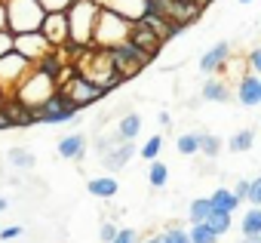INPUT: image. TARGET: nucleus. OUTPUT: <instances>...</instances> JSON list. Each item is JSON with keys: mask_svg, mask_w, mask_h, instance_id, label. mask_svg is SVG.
<instances>
[{"mask_svg": "<svg viewBox=\"0 0 261 243\" xmlns=\"http://www.w3.org/2000/svg\"><path fill=\"white\" fill-rule=\"evenodd\" d=\"M4 99H7V92H4V89H0V108H4Z\"/></svg>", "mask_w": 261, "mask_h": 243, "instance_id": "a18cd8bd", "label": "nucleus"}, {"mask_svg": "<svg viewBox=\"0 0 261 243\" xmlns=\"http://www.w3.org/2000/svg\"><path fill=\"white\" fill-rule=\"evenodd\" d=\"M133 25H136V22H129V19L120 16V13L101 10L98 25H95V40H92V43H95L98 50H111V46H117V43H126L129 34H133Z\"/></svg>", "mask_w": 261, "mask_h": 243, "instance_id": "7ed1b4c3", "label": "nucleus"}, {"mask_svg": "<svg viewBox=\"0 0 261 243\" xmlns=\"http://www.w3.org/2000/svg\"><path fill=\"white\" fill-rule=\"evenodd\" d=\"M249 200H252V206H261V176L252 182V191H249Z\"/></svg>", "mask_w": 261, "mask_h": 243, "instance_id": "e433bc0d", "label": "nucleus"}, {"mask_svg": "<svg viewBox=\"0 0 261 243\" xmlns=\"http://www.w3.org/2000/svg\"><path fill=\"white\" fill-rule=\"evenodd\" d=\"M258 243H261V237H258Z\"/></svg>", "mask_w": 261, "mask_h": 243, "instance_id": "09e8293b", "label": "nucleus"}, {"mask_svg": "<svg viewBox=\"0 0 261 243\" xmlns=\"http://www.w3.org/2000/svg\"><path fill=\"white\" fill-rule=\"evenodd\" d=\"M200 151H203L206 157H218V151H221V139L212 136V133H200Z\"/></svg>", "mask_w": 261, "mask_h": 243, "instance_id": "c85d7f7f", "label": "nucleus"}, {"mask_svg": "<svg viewBox=\"0 0 261 243\" xmlns=\"http://www.w3.org/2000/svg\"><path fill=\"white\" fill-rule=\"evenodd\" d=\"M136 240H139V234H136L133 228H120V234H117L111 243H136Z\"/></svg>", "mask_w": 261, "mask_h": 243, "instance_id": "72a5a7b5", "label": "nucleus"}, {"mask_svg": "<svg viewBox=\"0 0 261 243\" xmlns=\"http://www.w3.org/2000/svg\"><path fill=\"white\" fill-rule=\"evenodd\" d=\"M148 243H169V240H166V234H157V237H151Z\"/></svg>", "mask_w": 261, "mask_h": 243, "instance_id": "37998d69", "label": "nucleus"}, {"mask_svg": "<svg viewBox=\"0 0 261 243\" xmlns=\"http://www.w3.org/2000/svg\"><path fill=\"white\" fill-rule=\"evenodd\" d=\"M16 53V34L13 31H0V59Z\"/></svg>", "mask_w": 261, "mask_h": 243, "instance_id": "2f4dec72", "label": "nucleus"}, {"mask_svg": "<svg viewBox=\"0 0 261 243\" xmlns=\"http://www.w3.org/2000/svg\"><path fill=\"white\" fill-rule=\"evenodd\" d=\"M178 154H185V157H191V154H197L200 151V133H185V136H178Z\"/></svg>", "mask_w": 261, "mask_h": 243, "instance_id": "a878e982", "label": "nucleus"}, {"mask_svg": "<svg viewBox=\"0 0 261 243\" xmlns=\"http://www.w3.org/2000/svg\"><path fill=\"white\" fill-rule=\"evenodd\" d=\"M209 215H212V200H209V197H197V200H191V209H188L191 225H200V222H206Z\"/></svg>", "mask_w": 261, "mask_h": 243, "instance_id": "4be33fe9", "label": "nucleus"}, {"mask_svg": "<svg viewBox=\"0 0 261 243\" xmlns=\"http://www.w3.org/2000/svg\"><path fill=\"white\" fill-rule=\"evenodd\" d=\"M22 234V225H13V228H4L0 231V240H13V237H19Z\"/></svg>", "mask_w": 261, "mask_h": 243, "instance_id": "a19ab883", "label": "nucleus"}, {"mask_svg": "<svg viewBox=\"0 0 261 243\" xmlns=\"http://www.w3.org/2000/svg\"><path fill=\"white\" fill-rule=\"evenodd\" d=\"M160 148H163V136H151V139L142 145L139 154H142L145 160H157V157H160Z\"/></svg>", "mask_w": 261, "mask_h": 243, "instance_id": "c756f323", "label": "nucleus"}, {"mask_svg": "<svg viewBox=\"0 0 261 243\" xmlns=\"http://www.w3.org/2000/svg\"><path fill=\"white\" fill-rule=\"evenodd\" d=\"M203 99H206V102H227V99H230L227 80H224V77H209V80L203 83Z\"/></svg>", "mask_w": 261, "mask_h": 243, "instance_id": "a211bd4d", "label": "nucleus"}, {"mask_svg": "<svg viewBox=\"0 0 261 243\" xmlns=\"http://www.w3.org/2000/svg\"><path fill=\"white\" fill-rule=\"evenodd\" d=\"M139 130H142V117H139V114H126V117L120 120V127H117V133H120L123 142H133V139L139 136Z\"/></svg>", "mask_w": 261, "mask_h": 243, "instance_id": "b1692460", "label": "nucleus"}, {"mask_svg": "<svg viewBox=\"0 0 261 243\" xmlns=\"http://www.w3.org/2000/svg\"><path fill=\"white\" fill-rule=\"evenodd\" d=\"M240 231H243V237H261V206H252V209L243 215Z\"/></svg>", "mask_w": 261, "mask_h": 243, "instance_id": "5701e85b", "label": "nucleus"}, {"mask_svg": "<svg viewBox=\"0 0 261 243\" xmlns=\"http://www.w3.org/2000/svg\"><path fill=\"white\" fill-rule=\"evenodd\" d=\"M74 4H98V0H74Z\"/></svg>", "mask_w": 261, "mask_h": 243, "instance_id": "c03bdc74", "label": "nucleus"}, {"mask_svg": "<svg viewBox=\"0 0 261 243\" xmlns=\"http://www.w3.org/2000/svg\"><path fill=\"white\" fill-rule=\"evenodd\" d=\"M108 56H111V62H114V68L129 80V77H136L154 56H148L145 50H139L133 40H126V43H117V46H111L108 50Z\"/></svg>", "mask_w": 261, "mask_h": 243, "instance_id": "39448f33", "label": "nucleus"}, {"mask_svg": "<svg viewBox=\"0 0 261 243\" xmlns=\"http://www.w3.org/2000/svg\"><path fill=\"white\" fill-rule=\"evenodd\" d=\"M249 68H252L255 74H261V46H255V50L249 53Z\"/></svg>", "mask_w": 261, "mask_h": 243, "instance_id": "4c0bfd02", "label": "nucleus"}, {"mask_svg": "<svg viewBox=\"0 0 261 243\" xmlns=\"http://www.w3.org/2000/svg\"><path fill=\"white\" fill-rule=\"evenodd\" d=\"M4 209H7V200H0V212H4Z\"/></svg>", "mask_w": 261, "mask_h": 243, "instance_id": "49530a36", "label": "nucleus"}, {"mask_svg": "<svg viewBox=\"0 0 261 243\" xmlns=\"http://www.w3.org/2000/svg\"><path fill=\"white\" fill-rule=\"evenodd\" d=\"M83 151H86V136H83V133L65 136V139L59 142V157H65V160H80Z\"/></svg>", "mask_w": 261, "mask_h": 243, "instance_id": "f3484780", "label": "nucleus"}, {"mask_svg": "<svg viewBox=\"0 0 261 243\" xmlns=\"http://www.w3.org/2000/svg\"><path fill=\"white\" fill-rule=\"evenodd\" d=\"M77 105L74 102H68L62 92H53L43 105H37L34 108V124L40 120V124H65V120H74L77 117Z\"/></svg>", "mask_w": 261, "mask_h": 243, "instance_id": "423d86ee", "label": "nucleus"}, {"mask_svg": "<svg viewBox=\"0 0 261 243\" xmlns=\"http://www.w3.org/2000/svg\"><path fill=\"white\" fill-rule=\"evenodd\" d=\"M191 240L194 243H218V234L206 222H200V225H191Z\"/></svg>", "mask_w": 261, "mask_h": 243, "instance_id": "bb28decb", "label": "nucleus"}, {"mask_svg": "<svg viewBox=\"0 0 261 243\" xmlns=\"http://www.w3.org/2000/svg\"><path fill=\"white\" fill-rule=\"evenodd\" d=\"M40 4L46 7V13H56V10H68L74 0H40Z\"/></svg>", "mask_w": 261, "mask_h": 243, "instance_id": "f704fd0d", "label": "nucleus"}, {"mask_svg": "<svg viewBox=\"0 0 261 243\" xmlns=\"http://www.w3.org/2000/svg\"><path fill=\"white\" fill-rule=\"evenodd\" d=\"M98 7L111 10V13H120L129 22H139V19L148 16V0H98Z\"/></svg>", "mask_w": 261, "mask_h": 243, "instance_id": "9b49d317", "label": "nucleus"}, {"mask_svg": "<svg viewBox=\"0 0 261 243\" xmlns=\"http://www.w3.org/2000/svg\"><path fill=\"white\" fill-rule=\"evenodd\" d=\"M237 4H255V0H237Z\"/></svg>", "mask_w": 261, "mask_h": 243, "instance_id": "de8ad7c7", "label": "nucleus"}, {"mask_svg": "<svg viewBox=\"0 0 261 243\" xmlns=\"http://www.w3.org/2000/svg\"><path fill=\"white\" fill-rule=\"evenodd\" d=\"M249 191H252V182H249V179H240V182H237V188H233V194H237L240 200H246V197H249Z\"/></svg>", "mask_w": 261, "mask_h": 243, "instance_id": "c9c22d12", "label": "nucleus"}, {"mask_svg": "<svg viewBox=\"0 0 261 243\" xmlns=\"http://www.w3.org/2000/svg\"><path fill=\"white\" fill-rule=\"evenodd\" d=\"M129 40H133L139 50H145L148 56H157L160 46H163V37H160L154 28H148L145 22H136V25H133V34H129Z\"/></svg>", "mask_w": 261, "mask_h": 243, "instance_id": "f8f14e48", "label": "nucleus"}, {"mask_svg": "<svg viewBox=\"0 0 261 243\" xmlns=\"http://www.w3.org/2000/svg\"><path fill=\"white\" fill-rule=\"evenodd\" d=\"M237 102L240 105H261V77H252L246 74L240 83H237Z\"/></svg>", "mask_w": 261, "mask_h": 243, "instance_id": "2eb2a0df", "label": "nucleus"}, {"mask_svg": "<svg viewBox=\"0 0 261 243\" xmlns=\"http://www.w3.org/2000/svg\"><path fill=\"white\" fill-rule=\"evenodd\" d=\"M209 200H212V212H233V209L243 203L230 188H218V191H212Z\"/></svg>", "mask_w": 261, "mask_h": 243, "instance_id": "aec40b11", "label": "nucleus"}, {"mask_svg": "<svg viewBox=\"0 0 261 243\" xmlns=\"http://www.w3.org/2000/svg\"><path fill=\"white\" fill-rule=\"evenodd\" d=\"M4 111L10 114L13 127H31V124H34V108L25 105V102L16 99V95H7V99H4Z\"/></svg>", "mask_w": 261, "mask_h": 243, "instance_id": "4468645a", "label": "nucleus"}, {"mask_svg": "<svg viewBox=\"0 0 261 243\" xmlns=\"http://www.w3.org/2000/svg\"><path fill=\"white\" fill-rule=\"evenodd\" d=\"M98 234H101V240H105V243H111V240L120 234V228H114V225H101V231H98Z\"/></svg>", "mask_w": 261, "mask_h": 243, "instance_id": "58836bf2", "label": "nucleus"}, {"mask_svg": "<svg viewBox=\"0 0 261 243\" xmlns=\"http://www.w3.org/2000/svg\"><path fill=\"white\" fill-rule=\"evenodd\" d=\"M0 31H10V13H7L4 0H0Z\"/></svg>", "mask_w": 261, "mask_h": 243, "instance_id": "ea45409f", "label": "nucleus"}, {"mask_svg": "<svg viewBox=\"0 0 261 243\" xmlns=\"http://www.w3.org/2000/svg\"><path fill=\"white\" fill-rule=\"evenodd\" d=\"M7 13H10V31L25 34V31H40L46 19V7L40 0H4Z\"/></svg>", "mask_w": 261, "mask_h": 243, "instance_id": "f03ea898", "label": "nucleus"}, {"mask_svg": "<svg viewBox=\"0 0 261 243\" xmlns=\"http://www.w3.org/2000/svg\"><path fill=\"white\" fill-rule=\"evenodd\" d=\"M133 157H136V145L133 142H120L117 148H111V151L101 154V160H105L108 169H120V166H126Z\"/></svg>", "mask_w": 261, "mask_h": 243, "instance_id": "dca6fc26", "label": "nucleus"}, {"mask_svg": "<svg viewBox=\"0 0 261 243\" xmlns=\"http://www.w3.org/2000/svg\"><path fill=\"white\" fill-rule=\"evenodd\" d=\"M10 160H13V166H19V169H31V166H34V157H31L28 151H22V148H13V151H10Z\"/></svg>", "mask_w": 261, "mask_h": 243, "instance_id": "7c9ffc66", "label": "nucleus"}, {"mask_svg": "<svg viewBox=\"0 0 261 243\" xmlns=\"http://www.w3.org/2000/svg\"><path fill=\"white\" fill-rule=\"evenodd\" d=\"M31 62L25 59V56H19V53H10V56H4L0 59V89H4L7 95H13L16 89H19V83L31 74Z\"/></svg>", "mask_w": 261, "mask_h": 243, "instance_id": "0eeeda50", "label": "nucleus"}, {"mask_svg": "<svg viewBox=\"0 0 261 243\" xmlns=\"http://www.w3.org/2000/svg\"><path fill=\"white\" fill-rule=\"evenodd\" d=\"M166 240L169 243H194L191 240V231H181V228H169L166 231Z\"/></svg>", "mask_w": 261, "mask_h": 243, "instance_id": "473e14b6", "label": "nucleus"}, {"mask_svg": "<svg viewBox=\"0 0 261 243\" xmlns=\"http://www.w3.org/2000/svg\"><path fill=\"white\" fill-rule=\"evenodd\" d=\"M148 182H151V188H163V185L169 182V166H166V163H160V160H151Z\"/></svg>", "mask_w": 261, "mask_h": 243, "instance_id": "393cba45", "label": "nucleus"}, {"mask_svg": "<svg viewBox=\"0 0 261 243\" xmlns=\"http://www.w3.org/2000/svg\"><path fill=\"white\" fill-rule=\"evenodd\" d=\"M4 130H13V120H10V114L4 108H0V133H4Z\"/></svg>", "mask_w": 261, "mask_h": 243, "instance_id": "79ce46f5", "label": "nucleus"}, {"mask_svg": "<svg viewBox=\"0 0 261 243\" xmlns=\"http://www.w3.org/2000/svg\"><path fill=\"white\" fill-rule=\"evenodd\" d=\"M252 145H255V130H237V133L230 136V142H227V148H230L233 154L252 151Z\"/></svg>", "mask_w": 261, "mask_h": 243, "instance_id": "412c9836", "label": "nucleus"}, {"mask_svg": "<svg viewBox=\"0 0 261 243\" xmlns=\"http://www.w3.org/2000/svg\"><path fill=\"white\" fill-rule=\"evenodd\" d=\"M53 92H59V83L53 80V77H46L43 71H37V68H31V74L19 83V89L13 92L16 99H22L25 105H31V108H37V105H43Z\"/></svg>", "mask_w": 261, "mask_h": 243, "instance_id": "20e7f679", "label": "nucleus"}, {"mask_svg": "<svg viewBox=\"0 0 261 243\" xmlns=\"http://www.w3.org/2000/svg\"><path fill=\"white\" fill-rule=\"evenodd\" d=\"M59 92H62L68 102H74L77 108H86V105H92V102H98V99L105 95V89H101L98 83H92L89 77H83V74L71 77L65 86H59Z\"/></svg>", "mask_w": 261, "mask_h": 243, "instance_id": "6e6552de", "label": "nucleus"}, {"mask_svg": "<svg viewBox=\"0 0 261 243\" xmlns=\"http://www.w3.org/2000/svg\"><path fill=\"white\" fill-rule=\"evenodd\" d=\"M40 31L46 34V40L53 46H65L71 40V22H68V10H56V13H46Z\"/></svg>", "mask_w": 261, "mask_h": 243, "instance_id": "9d476101", "label": "nucleus"}, {"mask_svg": "<svg viewBox=\"0 0 261 243\" xmlns=\"http://www.w3.org/2000/svg\"><path fill=\"white\" fill-rule=\"evenodd\" d=\"M206 225L221 237V234H227V231H230V225H233V222H230V212H212V215L206 218Z\"/></svg>", "mask_w": 261, "mask_h": 243, "instance_id": "cd10ccee", "label": "nucleus"}, {"mask_svg": "<svg viewBox=\"0 0 261 243\" xmlns=\"http://www.w3.org/2000/svg\"><path fill=\"white\" fill-rule=\"evenodd\" d=\"M16 53L25 56L31 65H37L46 53H53V43L46 40L43 31H25V34H16Z\"/></svg>", "mask_w": 261, "mask_h": 243, "instance_id": "1a4fd4ad", "label": "nucleus"}, {"mask_svg": "<svg viewBox=\"0 0 261 243\" xmlns=\"http://www.w3.org/2000/svg\"><path fill=\"white\" fill-rule=\"evenodd\" d=\"M89 194L92 197H98V200H108V197H114L117 191H120V185H117V179L114 176H98V179H89Z\"/></svg>", "mask_w": 261, "mask_h": 243, "instance_id": "6ab92c4d", "label": "nucleus"}, {"mask_svg": "<svg viewBox=\"0 0 261 243\" xmlns=\"http://www.w3.org/2000/svg\"><path fill=\"white\" fill-rule=\"evenodd\" d=\"M227 59H230V43H227V40H218L209 53H203L200 71H203V74H215V71H221V68L227 65Z\"/></svg>", "mask_w": 261, "mask_h": 243, "instance_id": "ddd939ff", "label": "nucleus"}, {"mask_svg": "<svg viewBox=\"0 0 261 243\" xmlns=\"http://www.w3.org/2000/svg\"><path fill=\"white\" fill-rule=\"evenodd\" d=\"M101 7L98 4H71L68 22H71V43L77 46H95V25H98Z\"/></svg>", "mask_w": 261, "mask_h": 243, "instance_id": "f257e3e1", "label": "nucleus"}]
</instances>
